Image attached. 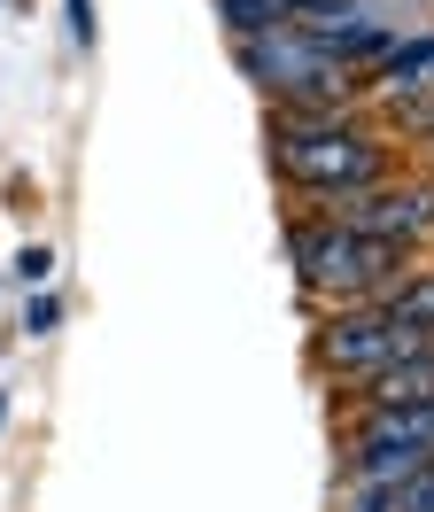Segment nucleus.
Returning a JSON list of instances; mask_svg holds the SVG:
<instances>
[{
    "label": "nucleus",
    "instance_id": "obj_1",
    "mask_svg": "<svg viewBox=\"0 0 434 512\" xmlns=\"http://www.w3.org/2000/svg\"><path fill=\"white\" fill-rule=\"evenodd\" d=\"M272 163L287 187L318 202H349L388 179V140L341 109H272Z\"/></svg>",
    "mask_w": 434,
    "mask_h": 512
},
{
    "label": "nucleus",
    "instance_id": "obj_2",
    "mask_svg": "<svg viewBox=\"0 0 434 512\" xmlns=\"http://www.w3.org/2000/svg\"><path fill=\"white\" fill-rule=\"evenodd\" d=\"M287 256H295V280L326 303H380L403 280V249L396 241H372L341 218H295L287 225Z\"/></svg>",
    "mask_w": 434,
    "mask_h": 512
},
{
    "label": "nucleus",
    "instance_id": "obj_3",
    "mask_svg": "<svg viewBox=\"0 0 434 512\" xmlns=\"http://www.w3.org/2000/svg\"><path fill=\"white\" fill-rule=\"evenodd\" d=\"M233 55H241V70L279 101V109H349V94L365 86V78L349 63H334L303 24L264 32V39H233Z\"/></svg>",
    "mask_w": 434,
    "mask_h": 512
},
{
    "label": "nucleus",
    "instance_id": "obj_4",
    "mask_svg": "<svg viewBox=\"0 0 434 512\" xmlns=\"http://www.w3.org/2000/svg\"><path fill=\"white\" fill-rule=\"evenodd\" d=\"M403 350H419V342H411L380 303H341L334 319L318 326V342H310L318 373H341V381H380Z\"/></svg>",
    "mask_w": 434,
    "mask_h": 512
},
{
    "label": "nucleus",
    "instance_id": "obj_5",
    "mask_svg": "<svg viewBox=\"0 0 434 512\" xmlns=\"http://www.w3.org/2000/svg\"><path fill=\"white\" fill-rule=\"evenodd\" d=\"M434 450V404H403V412H365L357 443H349V474L372 489H396L411 466H427Z\"/></svg>",
    "mask_w": 434,
    "mask_h": 512
},
{
    "label": "nucleus",
    "instance_id": "obj_6",
    "mask_svg": "<svg viewBox=\"0 0 434 512\" xmlns=\"http://www.w3.org/2000/svg\"><path fill=\"white\" fill-rule=\"evenodd\" d=\"M334 218L357 225V233H372V241H396V249H411L419 233H434V179H380V187L349 194Z\"/></svg>",
    "mask_w": 434,
    "mask_h": 512
},
{
    "label": "nucleus",
    "instance_id": "obj_7",
    "mask_svg": "<svg viewBox=\"0 0 434 512\" xmlns=\"http://www.w3.org/2000/svg\"><path fill=\"white\" fill-rule=\"evenodd\" d=\"M217 16H225L233 39H264V32H287L303 8H295V0H217Z\"/></svg>",
    "mask_w": 434,
    "mask_h": 512
},
{
    "label": "nucleus",
    "instance_id": "obj_8",
    "mask_svg": "<svg viewBox=\"0 0 434 512\" xmlns=\"http://www.w3.org/2000/svg\"><path fill=\"white\" fill-rule=\"evenodd\" d=\"M388 125L434 140V78H411V86H396V94H388Z\"/></svg>",
    "mask_w": 434,
    "mask_h": 512
},
{
    "label": "nucleus",
    "instance_id": "obj_9",
    "mask_svg": "<svg viewBox=\"0 0 434 512\" xmlns=\"http://www.w3.org/2000/svg\"><path fill=\"white\" fill-rule=\"evenodd\" d=\"M388 505L396 512H434V450H427V466H411V474L388 489Z\"/></svg>",
    "mask_w": 434,
    "mask_h": 512
},
{
    "label": "nucleus",
    "instance_id": "obj_10",
    "mask_svg": "<svg viewBox=\"0 0 434 512\" xmlns=\"http://www.w3.org/2000/svg\"><path fill=\"white\" fill-rule=\"evenodd\" d=\"M47 272H55V256H47V249H24V256H16V280H24V288H47Z\"/></svg>",
    "mask_w": 434,
    "mask_h": 512
},
{
    "label": "nucleus",
    "instance_id": "obj_11",
    "mask_svg": "<svg viewBox=\"0 0 434 512\" xmlns=\"http://www.w3.org/2000/svg\"><path fill=\"white\" fill-rule=\"evenodd\" d=\"M24 326H31V334H55V295H31V303H24Z\"/></svg>",
    "mask_w": 434,
    "mask_h": 512
},
{
    "label": "nucleus",
    "instance_id": "obj_12",
    "mask_svg": "<svg viewBox=\"0 0 434 512\" xmlns=\"http://www.w3.org/2000/svg\"><path fill=\"white\" fill-rule=\"evenodd\" d=\"M295 8H303V16H318V8H334V0H295ZM303 16H295V24H303Z\"/></svg>",
    "mask_w": 434,
    "mask_h": 512
}]
</instances>
